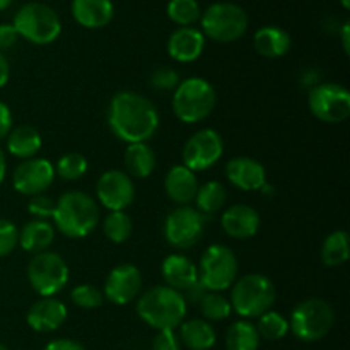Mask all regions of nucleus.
I'll return each mask as SVG.
<instances>
[{"label":"nucleus","mask_w":350,"mask_h":350,"mask_svg":"<svg viewBox=\"0 0 350 350\" xmlns=\"http://www.w3.org/2000/svg\"><path fill=\"white\" fill-rule=\"evenodd\" d=\"M106 118L113 135L126 144L147 142L159 129V113L154 103L132 91L113 96Z\"/></svg>","instance_id":"nucleus-1"},{"label":"nucleus","mask_w":350,"mask_h":350,"mask_svg":"<svg viewBox=\"0 0 350 350\" xmlns=\"http://www.w3.org/2000/svg\"><path fill=\"white\" fill-rule=\"evenodd\" d=\"M53 228L72 239L91 234L99 222V208L94 198L84 191L72 190L55 202L51 215Z\"/></svg>","instance_id":"nucleus-2"},{"label":"nucleus","mask_w":350,"mask_h":350,"mask_svg":"<svg viewBox=\"0 0 350 350\" xmlns=\"http://www.w3.org/2000/svg\"><path fill=\"white\" fill-rule=\"evenodd\" d=\"M183 296L167 286L150 287L137 301V314L144 323L156 330H174L187 318Z\"/></svg>","instance_id":"nucleus-3"},{"label":"nucleus","mask_w":350,"mask_h":350,"mask_svg":"<svg viewBox=\"0 0 350 350\" xmlns=\"http://www.w3.org/2000/svg\"><path fill=\"white\" fill-rule=\"evenodd\" d=\"M229 303L245 320L258 318L275 303V286L263 273H246L231 286Z\"/></svg>","instance_id":"nucleus-4"},{"label":"nucleus","mask_w":350,"mask_h":350,"mask_svg":"<svg viewBox=\"0 0 350 350\" xmlns=\"http://www.w3.org/2000/svg\"><path fill=\"white\" fill-rule=\"evenodd\" d=\"M215 89L207 79L188 77L173 91V111L183 123L202 122L215 108Z\"/></svg>","instance_id":"nucleus-5"},{"label":"nucleus","mask_w":350,"mask_h":350,"mask_svg":"<svg viewBox=\"0 0 350 350\" xmlns=\"http://www.w3.org/2000/svg\"><path fill=\"white\" fill-rule=\"evenodd\" d=\"M12 26L19 33V38L38 46L53 43L62 33L60 16L53 7L43 2L24 3L14 16Z\"/></svg>","instance_id":"nucleus-6"},{"label":"nucleus","mask_w":350,"mask_h":350,"mask_svg":"<svg viewBox=\"0 0 350 350\" xmlns=\"http://www.w3.org/2000/svg\"><path fill=\"white\" fill-rule=\"evenodd\" d=\"M248 14L234 2H215L202 12L200 26L205 38L217 43H232L248 31Z\"/></svg>","instance_id":"nucleus-7"},{"label":"nucleus","mask_w":350,"mask_h":350,"mask_svg":"<svg viewBox=\"0 0 350 350\" xmlns=\"http://www.w3.org/2000/svg\"><path fill=\"white\" fill-rule=\"evenodd\" d=\"M335 323V311L330 303L318 297L304 299L293 310L289 332L301 342H318L330 334Z\"/></svg>","instance_id":"nucleus-8"},{"label":"nucleus","mask_w":350,"mask_h":350,"mask_svg":"<svg viewBox=\"0 0 350 350\" xmlns=\"http://www.w3.org/2000/svg\"><path fill=\"white\" fill-rule=\"evenodd\" d=\"M198 269V282L211 293L229 289L238 279V258L228 246L212 245L204 252Z\"/></svg>","instance_id":"nucleus-9"},{"label":"nucleus","mask_w":350,"mask_h":350,"mask_svg":"<svg viewBox=\"0 0 350 350\" xmlns=\"http://www.w3.org/2000/svg\"><path fill=\"white\" fill-rule=\"evenodd\" d=\"M68 265L58 253L43 252L31 258L27 265V280L34 293L41 297H55L68 282Z\"/></svg>","instance_id":"nucleus-10"},{"label":"nucleus","mask_w":350,"mask_h":350,"mask_svg":"<svg viewBox=\"0 0 350 350\" xmlns=\"http://www.w3.org/2000/svg\"><path fill=\"white\" fill-rule=\"evenodd\" d=\"M311 113L325 123H342L350 116V92L335 82H320L308 96Z\"/></svg>","instance_id":"nucleus-11"},{"label":"nucleus","mask_w":350,"mask_h":350,"mask_svg":"<svg viewBox=\"0 0 350 350\" xmlns=\"http://www.w3.org/2000/svg\"><path fill=\"white\" fill-rule=\"evenodd\" d=\"M205 217L190 205H178L166 215L164 238L173 248H193L204 236Z\"/></svg>","instance_id":"nucleus-12"},{"label":"nucleus","mask_w":350,"mask_h":350,"mask_svg":"<svg viewBox=\"0 0 350 350\" xmlns=\"http://www.w3.org/2000/svg\"><path fill=\"white\" fill-rule=\"evenodd\" d=\"M224 154V140L214 129H202L187 140L183 147V166L193 173L207 171L221 161Z\"/></svg>","instance_id":"nucleus-13"},{"label":"nucleus","mask_w":350,"mask_h":350,"mask_svg":"<svg viewBox=\"0 0 350 350\" xmlns=\"http://www.w3.org/2000/svg\"><path fill=\"white\" fill-rule=\"evenodd\" d=\"M96 197L99 204L109 212L125 211L135 198V185L132 178L123 171H105L96 183Z\"/></svg>","instance_id":"nucleus-14"},{"label":"nucleus","mask_w":350,"mask_h":350,"mask_svg":"<svg viewBox=\"0 0 350 350\" xmlns=\"http://www.w3.org/2000/svg\"><path fill=\"white\" fill-rule=\"evenodd\" d=\"M55 166L44 157L26 159L14 170L12 187L17 193L34 197L41 195L51 187L55 180Z\"/></svg>","instance_id":"nucleus-15"},{"label":"nucleus","mask_w":350,"mask_h":350,"mask_svg":"<svg viewBox=\"0 0 350 350\" xmlns=\"http://www.w3.org/2000/svg\"><path fill=\"white\" fill-rule=\"evenodd\" d=\"M142 289V273L132 263H122L116 265L108 273L105 280V294L106 299L118 306H125L137 299Z\"/></svg>","instance_id":"nucleus-16"},{"label":"nucleus","mask_w":350,"mask_h":350,"mask_svg":"<svg viewBox=\"0 0 350 350\" xmlns=\"http://www.w3.org/2000/svg\"><path fill=\"white\" fill-rule=\"evenodd\" d=\"M67 320V306L57 297H41L31 304L26 321L29 328L40 334H50L58 330Z\"/></svg>","instance_id":"nucleus-17"},{"label":"nucleus","mask_w":350,"mask_h":350,"mask_svg":"<svg viewBox=\"0 0 350 350\" xmlns=\"http://www.w3.org/2000/svg\"><path fill=\"white\" fill-rule=\"evenodd\" d=\"M226 174L229 183L243 191L260 190L267 183L265 166L248 156L232 157L226 166Z\"/></svg>","instance_id":"nucleus-18"},{"label":"nucleus","mask_w":350,"mask_h":350,"mask_svg":"<svg viewBox=\"0 0 350 350\" xmlns=\"http://www.w3.org/2000/svg\"><path fill=\"white\" fill-rule=\"evenodd\" d=\"M205 48V36L193 26L178 27L167 40V55L180 64H190L200 58Z\"/></svg>","instance_id":"nucleus-19"},{"label":"nucleus","mask_w":350,"mask_h":350,"mask_svg":"<svg viewBox=\"0 0 350 350\" xmlns=\"http://www.w3.org/2000/svg\"><path fill=\"white\" fill-rule=\"evenodd\" d=\"M221 226L228 236L234 239H250L258 232L260 214L253 207L236 204L222 214Z\"/></svg>","instance_id":"nucleus-20"},{"label":"nucleus","mask_w":350,"mask_h":350,"mask_svg":"<svg viewBox=\"0 0 350 350\" xmlns=\"http://www.w3.org/2000/svg\"><path fill=\"white\" fill-rule=\"evenodd\" d=\"M161 272H163V279L167 287L178 291V293H185L188 287L198 282V269L190 258L180 253H173L164 258L163 265H161Z\"/></svg>","instance_id":"nucleus-21"},{"label":"nucleus","mask_w":350,"mask_h":350,"mask_svg":"<svg viewBox=\"0 0 350 350\" xmlns=\"http://www.w3.org/2000/svg\"><path fill=\"white\" fill-rule=\"evenodd\" d=\"M72 17L88 29H101L111 23L115 5L111 0H72Z\"/></svg>","instance_id":"nucleus-22"},{"label":"nucleus","mask_w":350,"mask_h":350,"mask_svg":"<svg viewBox=\"0 0 350 350\" xmlns=\"http://www.w3.org/2000/svg\"><path fill=\"white\" fill-rule=\"evenodd\" d=\"M164 190L167 198L178 205H188L195 200L198 190V178L183 164L173 166L164 178Z\"/></svg>","instance_id":"nucleus-23"},{"label":"nucleus","mask_w":350,"mask_h":350,"mask_svg":"<svg viewBox=\"0 0 350 350\" xmlns=\"http://www.w3.org/2000/svg\"><path fill=\"white\" fill-rule=\"evenodd\" d=\"M255 50L265 58H280L289 53L293 46L291 34L279 26L260 27L253 38Z\"/></svg>","instance_id":"nucleus-24"},{"label":"nucleus","mask_w":350,"mask_h":350,"mask_svg":"<svg viewBox=\"0 0 350 350\" xmlns=\"http://www.w3.org/2000/svg\"><path fill=\"white\" fill-rule=\"evenodd\" d=\"M53 239V224H50V221H44V219H33V221L26 222L19 231V246L24 252L33 253V255L48 252Z\"/></svg>","instance_id":"nucleus-25"},{"label":"nucleus","mask_w":350,"mask_h":350,"mask_svg":"<svg viewBox=\"0 0 350 350\" xmlns=\"http://www.w3.org/2000/svg\"><path fill=\"white\" fill-rule=\"evenodd\" d=\"M178 328H180L178 338L188 350H211L217 342V334L207 320L195 318V320L183 321Z\"/></svg>","instance_id":"nucleus-26"},{"label":"nucleus","mask_w":350,"mask_h":350,"mask_svg":"<svg viewBox=\"0 0 350 350\" xmlns=\"http://www.w3.org/2000/svg\"><path fill=\"white\" fill-rule=\"evenodd\" d=\"M43 140L40 132L31 125H19L7 135V150L19 159H33L41 150Z\"/></svg>","instance_id":"nucleus-27"},{"label":"nucleus","mask_w":350,"mask_h":350,"mask_svg":"<svg viewBox=\"0 0 350 350\" xmlns=\"http://www.w3.org/2000/svg\"><path fill=\"white\" fill-rule=\"evenodd\" d=\"M157 157L147 142L129 144L125 150V167L130 178H149L156 170Z\"/></svg>","instance_id":"nucleus-28"},{"label":"nucleus","mask_w":350,"mask_h":350,"mask_svg":"<svg viewBox=\"0 0 350 350\" xmlns=\"http://www.w3.org/2000/svg\"><path fill=\"white\" fill-rule=\"evenodd\" d=\"M226 200H228V191H226L224 185L221 181H207L198 187L193 202L197 205L195 208L207 219L208 215L221 211Z\"/></svg>","instance_id":"nucleus-29"},{"label":"nucleus","mask_w":350,"mask_h":350,"mask_svg":"<svg viewBox=\"0 0 350 350\" xmlns=\"http://www.w3.org/2000/svg\"><path fill=\"white\" fill-rule=\"evenodd\" d=\"M260 335L255 323L250 320H239L229 327L226 334V349L228 350H258Z\"/></svg>","instance_id":"nucleus-30"},{"label":"nucleus","mask_w":350,"mask_h":350,"mask_svg":"<svg viewBox=\"0 0 350 350\" xmlns=\"http://www.w3.org/2000/svg\"><path fill=\"white\" fill-rule=\"evenodd\" d=\"M350 238L347 231H334L321 246V262L328 267H338L349 260Z\"/></svg>","instance_id":"nucleus-31"},{"label":"nucleus","mask_w":350,"mask_h":350,"mask_svg":"<svg viewBox=\"0 0 350 350\" xmlns=\"http://www.w3.org/2000/svg\"><path fill=\"white\" fill-rule=\"evenodd\" d=\"M166 14L174 24L180 27H188L200 21L202 9L198 0H170Z\"/></svg>","instance_id":"nucleus-32"},{"label":"nucleus","mask_w":350,"mask_h":350,"mask_svg":"<svg viewBox=\"0 0 350 350\" xmlns=\"http://www.w3.org/2000/svg\"><path fill=\"white\" fill-rule=\"evenodd\" d=\"M103 231H105L106 238L109 241L116 243V245H122V243L129 241L130 236H132V219H130V215L125 211L109 212L106 215L105 222H103Z\"/></svg>","instance_id":"nucleus-33"},{"label":"nucleus","mask_w":350,"mask_h":350,"mask_svg":"<svg viewBox=\"0 0 350 350\" xmlns=\"http://www.w3.org/2000/svg\"><path fill=\"white\" fill-rule=\"evenodd\" d=\"M255 327L260 338H265V340L270 342L280 340V338H284L289 334V320L272 310L258 317V323Z\"/></svg>","instance_id":"nucleus-34"},{"label":"nucleus","mask_w":350,"mask_h":350,"mask_svg":"<svg viewBox=\"0 0 350 350\" xmlns=\"http://www.w3.org/2000/svg\"><path fill=\"white\" fill-rule=\"evenodd\" d=\"M202 314L207 321H222L231 317L232 308L228 297L222 296L221 293H211L207 291L202 301L198 303Z\"/></svg>","instance_id":"nucleus-35"},{"label":"nucleus","mask_w":350,"mask_h":350,"mask_svg":"<svg viewBox=\"0 0 350 350\" xmlns=\"http://www.w3.org/2000/svg\"><path fill=\"white\" fill-rule=\"evenodd\" d=\"M89 163L81 152H68L57 161L55 174L65 181H77L88 173Z\"/></svg>","instance_id":"nucleus-36"},{"label":"nucleus","mask_w":350,"mask_h":350,"mask_svg":"<svg viewBox=\"0 0 350 350\" xmlns=\"http://www.w3.org/2000/svg\"><path fill=\"white\" fill-rule=\"evenodd\" d=\"M70 299L75 306L82 308V310H94L105 303V294L91 284H79L72 289Z\"/></svg>","instance_id":"nucleus-37"},{"label":"nucleus","mask_w":350,"mask_h":350,"mask_svg":"<svg viewBox=\"0 0 350 350\" xmlns=\"http://www.w3.org/2000/svg\"><path fill=\"white\" fill-rule=\"evenodd\" d=\"M180 82V74L171 67H159L150 74V85L156 91H174Z\"/></svg>","instance_id":"nucleus-38"},{"label":"nucleus","mask_w":350,"mask_h":350,"mask_svg":"<svg viewBox=\"0 0 350 350\" xmlns=\"http://www.w3.org/2000/svg\"><path fill=\"white\" fill-rule=\"evenodd\" d=\"M19 245V229L7 219L0 217V258L10 255Z\"/></svg>","instance_id":"nucleus-39"},{"label":"nucleus","mask_w":350,"mask_h":350,"mask_svg":"<svg viewBox=\"0 0 350 350\" xmlns=\"http://www.w3.org/2000/svg\"><path fill=\"white\" fill-rule=\"evenodd\" d=\"M27 211L31 215H34V219H44L51 217L55 212V200L51 197H46L44 193L34 195L31 197L29 204H27Z\"/></svg>","instance_id":"nucleus-40"},{"label":"nucleus","mask_w":350,"mask_h":350,"mask_svg":"<svg viewBox=\"0 0 350 350\" xmlns=\"http://www.w3.org/2000/svg\"><path fill=\"white\" fill-rule=\"evenodd\" d=\"M152 350H181V342L174 330H157Z\"/></svg>","instance_id":"nucleus-41"},{"label":"nucleus","mask_w":350,"mask_h":350,"mask_svg":"<svg viewBox=\"0 0 350 350\" xmlns=\"http://www.w3.org/2000/svg\"><path fill=\"white\" fill-rule=\"evenodd\" d=\"M19 41V33L12 24H0V51L10 50Z\"/></svg>","instance_id":"nucleus-42"},{"label":"nucleus","mask_w":350,"mask_h":350,"mask_svg":"<svg viewBox=\"0 0 350 350\" xmlns=\"http://www.w3.org/2000/svg\"><path fill=\"white\" fill-rule=\"evenodd\" d=\"M12 130V111L3 101H0V140L7 139Z\"/></svg>","instance_id":"nucleus-43"},{"label":"nucleus","mask_w":350,"mask_h":350,"mask_svg":"<svg viewBox=\"0 0 350 350\" xmlns=\"http://www.w3.org/2000/svg\"><path fill=\"white\" fill-rule=\"evenodd\" d=\"M205 293H207V289H205L200 282H195L193 286L188 287L185 293H181V296H183L185 303L187 304H198L202 301V297L205 296Z\"/></svg>","instance_id":"nucleus-44"},{"label":"nucleus","mask_w":350,"mask_h":350,"mask_svg":"<svg viewBox=\"0 0 350 350\" xmlns=\"http://www.w3.org/2000/svg\"><path fill=\"white\" fill-rule=\"evenodd\" d=\"M43 350H85V349L84 345L72 340V338H57V340L48 342Z\"/></svg>","instance_id":"nucleus-45"},{"label":"nucleus","mask_w":350,"mask_h":350,"mask_svg":"<svg viewBox=\"0 0 350 350\" xmlns=\"http://www.w3.org/2000/svg\"><path fill=\"white\" fill-rule=\"evenodd\" d=\"M9 75H10L9 60H7L5 55L0 51V88H3V85L7 84V81H9Z\"/></svg>","instance_id":"nucleus-46"},{"label":"nucleus","mask_w":350,"mask_h":350,"mask_svg":"<svg viewBox=\"0 0 350 350\" xmlns=\"http://www.w3.org/2000/svg\"><path fill=\"white\" fill-rule=\"evenodd\" d=\"M340 40H342V48H344V53L350 55V23L349 21H345V23L342 24Z\"/></svg>","instance_id":"nucleus-47"},{"label":"nucleus","mask_w":350,"mask_h":350,"mask_svg":"<svg viewBox=\"0 0 350 350\" xmlns=\"http://www.w3.org/2000/svg\"><path fill=\"white\" fill-rule=\"evenodd\" d=\"M5 173H7L5 152H3V149H2V147H0V185H2L3 180H5Z\"/></svg>","instance_id":"nucleus-48"},{"label":"nucleus","mask_w":350,"mask_h":350,"mask_svg":"<svg viewBox=\"0 0 350 350\" xmlns=\"http://www.w3.org/2000/svg\"><path fill=\"white\" fill-rule=\"evenodd\" d=\"M10 3H12V0H0V12H2V10H5Z\"/></svg>","instance_id":"nucleus-49"},{"label":"nucleus","mask_w":350,"mask_h":350,"mask_svg":"<svg viewBox=\"0 0 350 350\" xmlns=\"http://www.w3.org/2000/svg\"><path fill=\"white\" fill-rule=\"evenodd\" d=\"M340 3L344 9H350V0H340Z\"/></svg>","instance_id":"nucleus-50"},{"label":"nucleus","mask_w":350,"mask_h":350,"mask_svg":"<svg viewBox=\"0 0 350 350\" xmlns=\"http://www.w3.org/2000/svg\"><path fill=\"white\" fill-rule=\"evenodd\" d=\"M0 350H9V349H7V347H5V345H3V344H2V342H0Z\"/></svg>","instance_id":"nucleus-51"}]
</instances>
